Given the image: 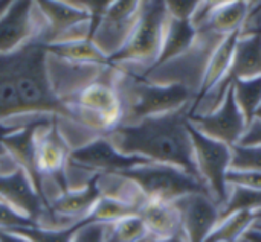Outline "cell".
Instances as JSON below:
<instances>
[{"instance_id":"cell-38","label":"cell","mask_w":261,"mask_h":242,"mask_svg":"<svg viewBox=\"0 0 261 242\" xmlns=\"http://www.w3.org/2000/svg\"><path fill=\"white\" fill-rule=\"evenodd\" d=\"M8 156L5 154V151H3V148L0 146V163H2V159H6Z\"/></svg>"},{"instance_id":"cell-28","label":"cell","mask_w":261,"mask_h":242,"mask_svg":"<svg viewBox=\"0 0 261 242\" xmlns=\"http://www.w3.org/2000/svg\"><path fill=\"white\" fill-rule=\"evenodd\" d=\"M231 169L261 172V146H232Z\"/></svg>"},{"instance_id":"cell-15","label":"cell","mask_w":261,"mask_h":242,"mask_svg":"<svg viewBox=\"0 0 261 242\" xmlns=\"http://www.w3.org/2000/svg\"><path fill=\"white\" fill-rule=\"evenodd\" d=\"M173 206L177 209L182 232L188 242H205L220 220V207L206 194L187 195Z\"/></svg>"},{"instance_id":"cell-29","label":"cell","mask_w":261,"mask_h":242,"mask_svg":"<svg viewBox=\"0 0 261 242\" xmlns=\"http://www.w3.org/2000/svg\"><path fill=\"white\" fill-rule=\"evenodd\" d=\"M35 226L31 220L9 207L8 204L0 201V230H15V229H23V227H32Z\"/></svg>"},{"instance_id":"cell-3","label":"cell","mask_w":261,"mask_h":242,"mask_svg":"<svg viewBox=\"0 0 261 242\" xmlns=\"http://www.w3.org/2000/svg\"><path fill=\"white\" fill-rule=\"evenodd\" d=\"M113 84L122 107L119 125H133L147 117L168 114L190 107L196 101V95L184 85L153 84L121 67H116Z\"/></svg>"},{"instance_id":"cell-21","label":"cell","mask_w":261,"mask_h":242,"mask_svg":"<svg viewBox=\"0 0 261 242\" xmlns=\"http://www.w3.org/2000/svg\"><path fill=\"white\" fill-rule=\"evenodd\" d=\"M240 37V32H234L231 35H228L219 46L217 49L213 52L206 70H205V76H203V82H202V90L199 93L197 98H200L202 95H205L206 92H210L213 87H216L229 72V67L232 64V58H234V50H236V44L237 40Z\"/></svg>"},{"instance_id":"cell-33","label":"cell","mask_w":261,"mask_h":242,"mask_svg":"<svg viewBox=\"0 0 261 242\" xmlns=\"http://www.w3.org/2000/svg\"><path fill=\"white\" fill-rule=\"evenodd\" d=\"M239 146H261V122L254 119L252 124L248 125L243 137L240 139V142L237 143Z\"/></svg>"},{"instance_id":"cell-1","label":"cell","mask_w":261,"mask_h":242,"mask_svg":"<svg viewBox=\"0 0 261 242\" xmlns=\"http://www.w3.org/2000/svg\"><path fill=\"white\" fill-rule=\"evenodd\" d=\"M191 107L147 117L133 125H118L107 131L104 137L125 156H138L151 163L176 166L199 178L188 128Z\"/></svg>"},{"instance_id":"cell-20","label":"cell","mask_w":261,"mask_h":242,"mask_svg":"<svg viewBox=\"0 0 261 242\" xmlns=\"http://www.w3.org/2000/svg\"><path fill=\"white\" fill-rule=\"evenodd\" d=\"M47 52L69 64L75 66H107L109 58L89 38L72 40L57 44H46Z\"/></svg>"},{"instance_id":"cell-4","label":"cell","mask_w":261,"mask_h":242,"mask_svg":"<svg viewBox=\"0 0 261 242\" xmlns=\"http://www.w3.org/2000/svg\"><path fill=\"white\" fill-rule=\"evenodd\" d=\"M167 20L165 2H141L132 35L124 47L109 58V63L138 76L151 70L161 53Z\"/></svg>"},{"instance_id":"cell-13","label":"cell","mask_w":261,"mask_h":242,"mask_svg":"<svg viewBox=\"0 0 261 242\" xmlns=\"http://www.w3.org/2000/svg\"><path fill=\"white\" fill-rule=\"evenodd\" d=\"M43 27V18L35 2H14L0 18V55H9L35 38Z\"/></svg>"},{"instance_id":"cell-9","label":"cell","mask_w":261,"mask_h":242,"mask_svg":"<svg viewBox=\"0 0 261 242\" xmlns=\"http://www.w3.org/2000/svg\"><path fill=\"white\" fill-rule=\"evenodd\" d=\"M72 149L58 130L57 120H50L40 125L35 133V156L37 169L41 182V188L46 178L54 180L60 186L61 194L67 192V163ZM43 197V195H41Z\"/></svg>"},{"instance_id":"cell-16","label":"cell","mask_w":261,"mask_h":242,"mask_svg":"<svg viewBox=\"0 0 261 242\" xmlns=\"http://www.w3.org/2000/svg\"><path fill=\"white\" fill-rule=\"evenodd\" d=\"M261 76V34L240 35L236 44L232 64L225 76L229 82Z\"/></svg>"},{"instance_id":"cell-7","label":"cell","mask_w":261,"mask_h":242,"mask_svg":"<svg viewBox=\"0 0 261 242\" xmlns=\"http://www.w3.org/2000/svg\"><path fill=\"white\" fill-rule=\"evenodd\" d=\"M188 128L193 142V151H194V160H196L199 178L202 180L203 186L206 188L214 203L219 207H222L229 194L226 174L231 169L232 148L205 137L203 134L196 131L190 125V122H188Z\"/></svg>"},{"instance_id":"cell-37","label":"cell","mask_w":261,"mask_h":242,"mask_svg":"<svg viewBox=\"0 0 261 242\" xmlns=\"http://www.w3.org/2000/svg\"><path fill=\"white\" fill-rule=\"evenodd\" d=\"M12 3L14 2H0V18H3L8 14V11L11 9Z\"/></svg>"},{"instance_id":"cell-31","label":"cell","mask_w":261,"mask_h":242,"mask_svg":"<svg viewBox=\"0 0 261 242\" xmlns=\"http://www.w3.org/2000/svg\"><path fill=\"white\" fill-rule=\"evenodd\" d=\"M197 6H199V2H190V0L165 2V8H167L168 17L174 18V20H184V21H191Z\"/></svg>"},{"instance_id":"cell-24","label":"cell","mask_w":261,"mask_h":242,"mask_svg":"<svg viewBox=\"0 0 261 242\" xmlns=\"http://www.w3.org/2000/svg\"><path fill=\"white\" fill-rule=\"evenodd\" d=\"M260 214H234L217 223L205 242H242L245 233L255 224Z\"/></svg>"},{"instance_id":"cell-14","label":"cell","mask_w":261,"mask_h":242,"mask_svg":"<svg viewBox=\"0 0 261 242\" xmlns=\"http://www.w3.org/2000/svg\"><path fill=\"white\" fill-rule=\"evenodd\" d=\"M0 201L31 220L35 226L47 212V206L32 180L20 168L0 174Z\"/></svg>"},{"instance_id":"cell-5","label":"cell","mask_w":261,"mask_h":242,"mask_svg":"<svg viewBox=\"0 0 261 242\" xmlns=\"http://www.w3.org/2000/svg\"><path fill=\"white\" fill-rule=\"evenodd\" d=\"M226 37L214 34L211 31H197L194 44L179 58L154 67L144 73L141 78L153 84H179L187 87L196 95V99L202 90L205 70L213 52Z\"/></svg>"},{"instance_id":"cell-32","label":"cell","mask_w":261,"mask_h":242,"mask_svg":"<svg viewBox=\"0 0 261 242\" xmlns=\"http://www.w3.org/2000/svg\"><path fill=\"white\" fill-rule=\"evenodd\" d=\"M107 224L87 223L73 236L72 242H104Z\"/></svg>"},{"instance_id":"cell-22","label":"cell","mask_w":261,"mask_h":242,"mask_svg":"<svg viewBox=\"0 0 261 242\" xmlns=\"http://www.w3.org/2000/svg\"><path fill=\"white\" fill-rule=\"evenodd\" d=\"M20 114H24V111L12 75L11 56L0 55V120H8Z\"/></svg>"},{"instance_id":"cell-6","label":"cell","mask_w":261,"mask_h":242,"mask_svg":"<svg viewBox=\"0 0 261 242\" xmlns=\"http://www.w3.org/2000/svg\"><path fill=\"white\" fill-rule=\"evenodd\" d=\"M118 175L130 180L147 201L173 204L191 194L210 195L199 178L170 165L148 162Z\"/></svg>"},{"instance_id":"cell-25","label":"cell","mask_w":261,"mask_h":242,"mask_svg":"<svg viewBox=\"0 0 261 242\" xmlns=\"http://www.w3.org/2000/svg\"><path fill=\"white\" fill-rule=\"evenodd\" d=\"M242 212L261 214V191H254L240 186H229L228 198L225 204L220 207V220Z\"/></svg>"},{"instance_id":"cell-41","label":"cell","mask_w":261,"mask_h":242,"mask_svg":"<svg viewBox=\"0 0 261 242\" xmlns=\"http://www.w3.org/2000/svg\"><path fill=\"white\" fill-rule=\"evenodd\" d=\"M144 242H145V241H144Z\"/></svg>"},{"instance_id":"cell-18","label":"cell","mask_w":261,"mask_h":242,"mask_svg":"<svg viewBox=\"0 0 261 242\" xmlns=\"http://www.w3.org/2000/svg\"><path fill=\"white\" fill-rule=\"evenodd\" d=\"M196 37H197V31L193 27L191 21L174 20V18L168 17L167 24H165L161 53H159V58H158L154 67L164 66V64L179 58L180 55H184L194 44Z\"/></svg>"},{"instance_id":"cell-26","label":"cell","mask_w":261,"mask_h":242,"mask_svg":"<svg viewBox=\"0 0 261 242\" xmlns=\"http://www.w3.org/2000/svg\"><path fill=\"white\" fill-rule=\"evenodd\" d=\"M139 210H141V207H138L132 203L102 195L98 200V203L95 204V207L89 217L92 218L93 223H98V224H115L127 217L138 215Z\"/></svg>"},{"instance_id":"cell-40","label":"cell","mask_w":261,"mask_h":242,"mask_svg":"<svg viewBox=\"0 0 261 242\" xmlns=\"http://www.w3.org/2000/svg\"><path fill=\"white\" fill-rule=\"evenodd\" d=\"M242 242H245V241H243V239H242Z\"/></svg>"},{"instance_id":"cell-19","label":"cell","mask_w":261,"mask_h":242,"mask_svg":"<svg viewBox=\"0 0 261 242\" xmlns=\"http://www.w3.org/2000/svg\"><path fill=\"white\" fill-rule=\"evenodd\" d=\"M249 12L251 2H216V6L203 29L228 37L242 31Z\"/></svg>"},{"instance_id":"cell-34","label":"cell","mask_w":261,"mask_h":242,"mask_svg":"<svg viewBox=\"0 0 261 242\" xmlns=\"http://www.w3.org/2000/svg\"><path fill=\"white\" fill-rule=\"evenodd\" d=\"M0 242H31L26 238H23L21 235H17L14 232H8V230H0Z\"/></svg>"},{"instance_id":"cell-8","label":"cell","mask_w":261,"mask_h":242,"mask_svg":"<svg viewBox=\"0 0 261 242\" xmlns=\"http://www.w3.org/2000/svg\"><path fill=\"white\" fill-rule=\"evenodd\" d=\"M43 18L40 38L44 44H57L89 38L90 15L78 2H35Z\"/></svg>"},{"instance_id":"cell-10","label":"cell","mask_w":261,"mask_h":242,"mask_svg":"<svg viewBox=\"0 0 261 242\" xmlns=\"http://www.w3.org/2000/svg\"><path fill=\"white\" fill-rule=\"evenodd\" d=\"M145 163H148V160L138 156H125L119 153L104 136H98L96 139L72 149L67 168L75 166L93 172V175H107L122 174Z\"/></svg>"},{"instance_id":"cell-23","label":"cell","mask_w":261,"mask_h":242,"mask_svg":"<svg viewBox=\"0 0 261 242\" xmlns=\"http://www.w3.org/2000/svg\"><path fill=\"white\" fill-rule=\"evenodd\" d=\"M231 90L234 95V101L246 120V125L252 124L261 107V76L232 81Z\"/></svg>"},{"instance_id":"cell-36","label":"cell","mask_w":261,"mask_h":242,"mask_svg":"<svg viewBox=\"0 0 261 242\" xmlns=\"http://www.w3.org/2000/svg\"><path fill=\"white\" fill-rule=\"evenodd\" d=\"M145 242H188L184 232H179L177 235L174 236H170V238H162V239H158V238H148Z\"/></svg>"},{"instance_id":"cell-17","label":"cell","mask_w":261,"mask_h":242,"mask_svg":"<svg viewBox=\"0 0 261 242\" xmlns=\"http://www.w3.org/2000/svg\"><path fill=\"white\" fill-rule=\"evenodd\" d=\"M138 215L147 227L148 238L162 239L182 232L180 217L173 204L147 201Z\"/></svg>"},{"instance_id":"cell-30","label":"cell","mask_w":261,"mask_h":242,"mask_svg":"<svg viewBox=\"0 0 261 242\" xmlns=\"http://www.w3.org/2000/svg\"><path fill=\"white\" fill-rule=\"evenodd\" d=\"M228 186H240L254 191H261V172L257 171H232L226 174Z\"/></svg>"},{"instance_id":"cell-35","label":"cell","mask_w":261,"mask_h":242,"mask_svg":"<svg viewBox=\"0 0 261 242\" xmlns=\"http://www.w3.org/2000/svg\"><path fill=\"white\" fill-rule=\"evenodd\" d=\"M243 241L245 242H261V229L257 227H251L245 236H243Z\"/></svg>"},{"instance_id":"cell-27","label":"cell","mask_w":261,"mask_h":242,"mask_svg":"<svg viewBox=\"0 0 261 242\" xmlns=\"http://www.w3.org/2000/svg\"><path fill=\"white\" fill-rule=\"evenodd\" d=\"M87 223H93L90 217H87L86 220H83L70 227H66V229H44V227L32 226V227L15 229L11 232L21 235L23 238H26L31 242H72L75 233Z\"/></svg>"},{"instance_id":"cell-39","label":"cell","mask_w":261,"mask_h":242,"mask_svg":"<svg viewBox=\"0 0 261 242\" xmlns=\"http://www.w3.org/2000/svg\"><path fill=\"white\" fill-rule=\"evenodd\" d=\"M255 119H257V120H260V122H261V107H260V108H258L257 114H255Z\"/></svg>"},{"instance_id":"cell-12","label":"cell","mask_w":261,"mask_h":242,"mask_svg":"<svg viewBox=\"0 0 261 242\" xmlns=\"http://www.w3.org/2000/svg\"><path fill=\"white\" fill-rule=\"evenodd\" d=\"M190 125L205 137L228 146H236L243 137L248 125L240 113L232 90L229 88L220 107L206 116H190Z\"/></svg>"},{"instance_id":"cell-11","label":"cell","mask_w":261,"mask_h":242,"mask_svg":"<svg viewBox=\"0 0 261 242\" xmlns=\"http://www.w3.org/2000/svg\"><path fill=\"white\" fill-rule=\"evenodd\" d=\"M141 2H110L98 29L92 35L95 46L107 56L118 53L132 35Z\"/></svg>"},{"instance_id":"cell-2","label":"cell","mask_w":261,"mask_h":242,"mask_svg":"<svg viewBox=\"0 0 261 242\" xmlns=\"http://www.w3.org/2000/svg\"><path fill=\"white\" fill-rule=\"evenodd\" d=\"M9 56L24 116L37 114L40 117L52 119L63 117L75 124H84L81 114L67 104V99L58 96L55 92L49 75L50 56L40 34L18 50L9 53Z\"/></svg>"}]
</instances>
